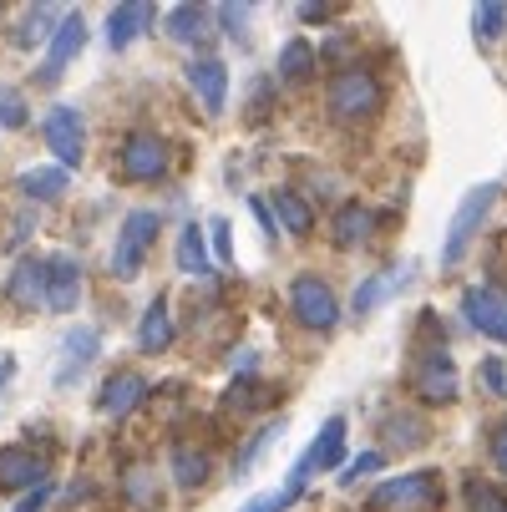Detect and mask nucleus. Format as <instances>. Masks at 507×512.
Listing matches in <instances>:
<instances>
[{
	"mask_svg": "<svg viewBox=\"0 0 507 512\" xmlns=\"http://www.w3.org/2000/svg\"><path fill=\"white\" fill-rule=\"evenodd\" d=\"M46 482V462L26 447H0V492H21V487H41Z\"/></svg>",
	"mask_w": 507,
	"mask_h": 512,
	"instance_id": "nucleus-15",
	"label": "nucleus"
},
{
	"mask_svg": "<svg viewBox=\"0 0 507 512\" xmlns=\"http://www.w3.org/2000/svg\"><path fill=\"white\" fill-rule=\"evenodd\" d=\"M163 31H168V41H178V46H198V41H208V31H213V11L198 6V0H188V6H173V11H168Z\"/></svg>",
	"mask_w": 507,
	"mask_h": 512,
	"instance_id": "nucleus-19",
	"label": "nucleus"
},
{
	"mask_svg": "<svg viewBox=\"0 0 507 512\" xmlns=\"http://www.w3.org/2000/svg\"><path fill=\"white\" fill-rule=\"evenodd\" d=\"M153 239H158V213H148V208L127 213L122 218V234H117V249H112V274L117 279H132L142 269V259H148Z\"/></svg>",
	"mask_w": 507,
	"mask_h": 512,
	"instance_id": "nucleus-3",
	"label": "nucleus"
},
{
	"mask_svg": "<svg viewBox=\"0 0 507 512\" xmlns=\"http://www.w3.org/2000/svg\"><path fill=\"white\" fill-rule=\"evenodd\" d=\"M300 16H305V21H325V16H330V6H305Z\"/></svg>",
	"mask_w": 507,
	"mask_h": 512,
	"instance_id": "nucleus-47",
	"label": "nucleus"
},
{
	"mask_svg": "<svg viewBox=\"0 0 507 512\" xmlns=\"http://www.w3.org/2000/svg\"><path fill=\"white\" fill-rule=\"evenodd\" d=\"M82 41H87V16H82V11H66V16L56 21L51 41H46V61L36 66V87H56V77H61L71 61H77Z\"/></svg>",
	"mask_w": 507,
	"mask_h": 512,
	"instance_id": "nucleus-4",
	"label": "nucleus"
},
{
	"mask_svg": "<svg viewBox=\"0 0 507 512\" xmlns=\"http://www.w3.org/2000/svg\"><path fill=\"white\" fill-rule=\"evenodd\" d=\"M300 497H305V477H289L279 492H269V497H254L244 512H284V507H295Z\"/></svg>",
	"mask_w": 507,
	"mask_h": 512,
	"instance_id": "nucleus-28",
	"label": "nucleus"
},
{
	"mask_svg": "<svg viewBox=\"0 0 507 512\" xmlns=\"http://www.w3.org/2000/svg\"><path fill=\"white\" fill-rule=\"evenodd\" d=\"M82 300V264L71 259V254H56L46 259V310L56 315H71Z\"/></svg>",
	"mask_w": 507,
	"mask_h": 512,
	"instance_id": "nucleus-12",
	"label": "nucleus"
},
{
	"mask_svg": "<svg viewBox=\"0 0 507 512\" xmlns=\"http://www.w3.org/2000/svg\"><path fill=\"white\" fill-rule=\"evenodd\" d=\"M442 502V477L437 472H411V477H396L386 487L371 492V507L376 512H416V507H437Z\"/></svg>",
	"mask_w": 507,
	"mask_h": 512,
	"instance_id": "nucleus-6",
	"label": "nucleus"
},
{
	"mask_svg": "<svg viewBox=\"0 0 507 512\" xmlns=\"http://www.w3.org/2000/svg\"><path fill=\"white\" fill-rule=\"evenodd\" d=\"M0 122H6V127H26V102L11 87H0Z\"/></svg>",
	"mask_w": 507,
	"mask_h": 512,
	"instance_id": "nucleus-36",
	"label": "nucleus"
},
{
	"mask_svg": "<svg viewBox=\"0 0 507 512\" xmlns=\"http://www.w3.org/2000/svg\"><path fill=\"white\" fill-rule=\"evenodd\" d=\"M66 183H71L66 168H31V173H21V193H26L31 203H51V198H61Z\"/></svg>",
	"mask_w": 507,
	"mask_h": 512,
	"instance_id": "nucleus-26",
	"label": "nucleus"
},
{
	"mask_svg": "<svg viewBox=\"0 0 507 512\" xmlns=\"http://www.w3.org/2000/svg\"><path fill=\"white\" fill-rule=\"evenodd\" d=\"M213 254H219L224 264L234 259V244H229V218H213Z\"/></svg>",
	"mask_w": 507,
	"mask_h": 512,
	"instance_id": "nucleus-37",
	"label": "nucleus"
},
{
	"mask_svg": "<svg viewBox=\"0 0 507 512\" xmlns=\"http://www.w3.org/2000/svg\"><path fill=\"white\" fill-rule=\"evenodd\" d=\"M6 295H11V305H21V310L46 305V264H41V259H21L16 274H11V284H6Z\"/></svg>",
	"mask_w": 507,
	"mask_h": 512,
	"instance_id": "nucleus-21",
	"label": "nucleus"
},
{
	"mask_svg": "<svg viewBox=\"0 0 507 512\" xmlns=\"http://www.w3.org/2000/svg\"><path fill=\"white\" fill-rule=\"evenodd\" d=\"M254 360H259L254 350H239L234 355V376H254Z\"/></svg>",
	"mask_w": 507,
	"mask_h": 512,
	"instance_id": "nucleus-43",
	"label": "nucleus"
},
{
	"mask_svg": "<svg viewBox=\"0 0 507 512\" xmlns=\"http://www.w3.org/2000/svg\"><path fill=\"white\" fill-rule=\"evenodd\" d=\"M56 21H61V16H56L51 6H36V11H31V16L21 21V31H16V46H21V51H31V46H41V36L51 41Z\"/></svg>",
	"mask_w": 507,
	"mask_h": 512,
	"instance_id": "nucleus-27",
	"label": "nucleus"
},
{
	"mask_svg": "<svg viewBox=\"0 0 507 512\" xmlns=\"http://www.w3.org/2000/svg\"><path fill=\"white\" fill-rule=\"evenodd\" d=\"M381 462H386L381 452H360V457H355V462L340 472V482L350 487V482H360V477H376V472H381Z\"/></svg>",
	"mask_w": 507,
	"mask_h": 512,
	"instance_id": "nucleus-35",
	"label": "nucleus"
},
{
	"mask_svg": "<svg viewBox=\"0 0 507 512\" xmlns=\"http://www.w3.org/2000/svg\"><path fill=\"white\" fill-rule=\"evenodd\" d=\"M178 264H183L188 274H208V249H203V234H198L193 224L178 234Z\"/></svg>",
	"mask_w": 507,
	"mask_h": 512,
	"instance_id": "nucleus-29",
	"label": "nucleus"
},
{
	"mask_svg": "<svg viewBox=\"0 0 507 512\" xmlns=\"http://www.w3.org/2000/svg\"><path fill=\"white\" fill-rule=\"evenodd\" d=\"M274 436H279V421H269V426H264V431L254 436V442H249V447H244V452L234 457V472H239V477H244V472H249V467L259 462V452H264V447L274 442Z\"/></svg>",
	"mask_w": 507,
	"mask_h": 512,
	"instance_id": "nucleus-32",
	"label": "nucleus"
},
{
	"mask_svg": "<svg viewBox=\"0 0 507 512\" xmlns=\"http://www.w3.org/2000/svg\"><path fill=\"white\" fill-rule=\"evenodd\" d=\"M502 26H507V6H502V0H482V6H477V36L497 41Z\"/></svg>",
	"mask_w": 507,
	"mask_h": 512,
	"instance_id": "nucleus-31",
	"label": "nucleus"
},
{
	"mask_svg": "<svg viewBox=\"0 0 507 512\" xmlns=\"http://www.w3.org/2000/svg\"><path fill=\"white\" fill-rule=\"evenodd\" d=\"M462 497H467V512H507V492L492 482H467Z\"/></svg>",
	"mask_w": 507,
	"mask_h": 512,
	"instance_id": "nucleus-30",
	"label": "nucleus"
},
{
	"mask_svg": "<svg viewBox=\"0 0 507 512\" xmlns=\"http://www.w3.org/2000/svg\"><path fill=\"white\" fill-rule=\"evenodd\" d=\"M411 391L426 401V406H447L457 396V360L452 350H426L416 365H411Z\"/></svg>",
	"mask_w": 507,
	"mask_h": 512,
	"instance_id": "nucleus-7",
	"label": "nucleus"
},
{
	"mask_svg": "<svg viewBox=\"0 0 507 512\" xmlns=\"http://www.w3.org/2000/svg\"><path fill=\"white\" fill-rule=\"evenodd\" d=\"M117 163H122V173H127L132 183H153V178L168 173V142H163L158 132H127Z\"/></svg>",
	"mask_w": 507,
	"mask_h": 512,
	"instance_id": "nucleus-8",
	"label": "nucleus"
},
{
	"mask_svg": "<svg viewBox=\"0 0 507 512\" xmlns=\"http://www.w3.org/2000/svg\"><path fill=\"white\" fill-rule=\"evenodd\" d=\"M492 203H497V183H477V188L457 203L452 229H447V244H442V264H447V269H452V264H462V254H467L472 234L482 229V218L492 213Z\"/></svg>",
	"mask_w": 507,
	"mask_h": 512,
	"instance_id": "nucleus-2",
	"label": "nucleus"
},
{
	"mask_svg": "<svg viewBox=\"0 0 507 512\" xmlns=\"http://www.w3.org/2000/svg\"><path fill=\"white\" fill-rule=\"evenodd\" d=\"M31 224H36V213H21V218H16V229H11V249H21V239L31 234Z\"/></svg>",
	"mask_w": 507,
	"mask_h": 512,
	"instance_id": "nucleus-42",
	"label": "nucleus"
},
{
	"mask_svg": "<svg viewBox=\"0 0 507 512\" xmlns=\"http://www.w3.org/2000/svg\"><path fill=\"white\" fill-rule=\"evenodd\" d=\"M137 345L148 350V355H158V350H168V345H173V310H168V300H163V295H158L148 310H142Z\"/></svg>",
	"mask_w": 507,
	"mask_h": 512,
	"instance_id": "nucleus-22",
	"label": "nucleus"
},
{
	"mask_svg": "<svg viewBox=\"0 0 507 512\" xmlns=\"http://www.w3.org/2000/svg\"><path fill=\"white\" fill-rule=\"evenodd\" d=\"M127 497H132L137 507H153V502H158V492H153V472H148V467H132V472H127Z\"/></svg>",
	"mask_w": 507,
	"mask_h": 512,
	"instance_id": "nucleus-33",
	"label": "nucleus"
},
{
	"mask_svg": "<svg viewBox=\"0 0 507 512\" xmlns=\"http://www.w3.org/2000/svg\"><path fill=\"white\" fill-rule=\"evenodd\" d=\"M330 234H335L340 249H366L371 234H376V213H371L366 203H345V208L330 218Z\"/></svg>",
	"mask_w": 507,
	"mask_h": 512,
	"instance_id": "nucleus-18",
	"label": "nucleus"
},
{
	"mask_svg": "<svg viewBox=\"0 0 507 512\" xmlns=\"http://www.w3.org/2000/svg\"><path fill=\"white\" fill-rule=\"evenodd\" d=\"M188 87H193V97L208 112H224V102H229V71H224V61L219 56H198L188 66Z\"/></svg>",
	"mask_w": 507,
	"mask_h": 512,
	"instance_id": "nucleus-14",
	"label": "nucleus"
},
{
	"mask_svg": "<svg viewBox=\"0 0 507 512\" xmlns=\"http://www.w3.org/2000/svg\"><path fill=\"white\" fill-rule=\"evenodd\" d=\"M330 117L335 122H345V127H355V122H366L376 107H381V87H376V77L366 66H345L340 77L330 82Z\"/></svg>",
	"mask_w": 507,
	"mask_h": 512,
	"instance_id": "nucleus-1",
	"label": "nucleus"
},
{
	"mask_svg": "<svg viewBox=\"0 0 507 512\" xmlns=\"http://www.w3.org/2000/svg\"><path fill=\"white\" fill-rule=\"evenodd\" d=\"M249 208L259 213V224H264V234L274 239V218H269V203H264V198H249Z\"/></svg>",
	"mask_w": 507,
	"mask_h": 512,
	"instance_id": "nucleus-44",
	"label": "nucleus"
},
{
	"mask_svg": "<svg viewBox=\"0 0 507 512\" xmlns=\"http://www.w3.org/2000/svg\"><path fill=\"white\" fill-rule=\"evenodd\" d=\"M153 26V6L148 0H127V6H117L112 16H107V46L112 51H122V46H132L142 31Z\"/></svg>",
	"mask_w": 507,
	"mask_h": 512,
	"instance_id": "nucleus-20",
	"label": "nucleus"
},
{
	"mask_svg": "<svg viewBox=\"0 0 507 512\" xmlns=\"http://www.w3.org/2000/svg\"><path fill=\"white\" fill-rule=\"evenodd\" d=\"M102 350V335L92 330V325H77L66 335V345H61V371H56V386H71L82 371H87V360Z\"/></svg>",
	"mask_w": 507,
	"mask_h": 512,
	"instance_id": "nucleus-16",
	"label": "nucleus"
},
{
	"mask_svg": "<svg viewBox=\"0 0 507 512\" xmlns=\"http://www.w3.org/2000/svg\"><path fill=\"white\" fill-rule=\"evenodd\" d=\"M406 279H416V264H406V259L386 264L381 274H371V279H360V289H355V300H350V310H355V315H371V310H381L386 300H396L401 289H406Z\"/></svg>",
	"mask_w": 507,
	"mask_h": 512,
	"instance_id": "nucleus-10",
	"label": "nucleus"
},
{
	"mask_svg": "<svg viewBox=\"0 0 507 512\" xmlns=\"http://www.w3.org/2000/svg\"><path fill=\"white\" fill-rule=\"evenodd\" d=\"M219 21H224L234 36H244V26H249V6H224V11H219Z\"/></svg>",
	"mask_w": 507,
	"mask_h": 512,
	"instance_id": "nucleus-41",
	"label": "nucleus"
},
{
	"mask_svg": "<svg viewBox=\"0 0 507 512\" xmlns=\"http://www.w3.org/2000/svg\"><path fill=\"white\" fill-rule=\"evenodd\" d=\"M492 467H497V472L507 477V421H502V426L492 431Z\"/></svg>",
	"mask_w": 507,
	"mask_h": 512,
	"instance_id": "nucleus-40",
	"label": "nucleus"
},
{
	"mask_svg": "<svg viewBox=\"0 0 507 512\" xmlns=\"http://www.w3.org/2000/svg\"><path fill=\"white\" fill-rule=\"evenodd\" d=\"M274 208H279V224L295 234V239H305L310 229H315V213H310V203H305V193H295V188H279L274 193Z\"/></svg>",
	"mask_w": 507,
	"mask_h": 512,
	"instance_id": "nucleus-25",
	"label": "nucleus"
},
{
	"mask_svg": "<svg viewBox=\"0 0 507 512\" xmlns=\"http://www.w3.org/2000/svg\"><path fill=\"white\" fill-rule=\"evenodd\" d=\"M289 310H295V320L305 330H335V320H340V305L320 274H300L289 284Z\"/></svg>",
	"mask_w": 507,
	"mask_h": 512,
	"instance_id": "nucleus-5",
	"label": "nucleus"
},
{
	"mask_svg": "<svg viewBox=\"0 0 507 512\" xmlns=\"http://www.w3.org/2000/svg\"><path fill=\"white\" fill-rule=\"evenodd\" d=\"M340 462H345V416H330V421L320 426V436L310 442V452L300 457L295 477H310V472H335Z\"/></svg>",
	"mask_w": 507,
	"mask_h": 512,
	"instance_id": "nucleus-13",
	"label": "nucleus"
},
{
	"mask_svg": "<svg viewBox=\"0 0 507 512\" xmlns=\"http://www.w3.org/2000/svg\"><path fill=\"white\" fill-rule=\"evenodd\" d=\"M279 77H284L289 87L315 82V46H310L305 36H289V41H284V51H279Z\"/></svg>",
	"mask_w": 507,
	"mask_h": 512,
	"instance_id": "nucleus-23",
	"label": "nucleus"
},
{
	"mask_svg": "<svg viewBox=\"0 0 507 512\" xmlns=\"http://www.w3.org/2000/svg\"><path fill=\"white\" fill-rule=\"evenodd\" d=\"M462 315H467V325H472V330H482V335H492V340H502V345H507V300L497 295V289L472 284L467 295H462Z\"/></svg>",
	"mask_w": 507,
	"mask_h": 512,
	"instance_id": "nucleus-11",
	"label": "nucleus"
},
{
	"mask_svg": "<svg viewBox=\"0 0 507 512\" xmlns=\"http://www.w3.org/2000/svg\"><path fill=\"white\" fill-rule=\"evenodd\" d=\"M41 132H46V148L56 153V168L71 173V168L82 163L87 137H82V112H77V107H51L46 122H41Z\"/></svg>",
	"mask_w": 507,
	"mask_h": 512,
	"instance_id": "nucleus-9",
	"label": "nucleus"
},
{
	"mask_svg": "<svg viewBox=\"0 0 507 512\" xmlns=\"http://www.w3.org/2000/svg\"><path fill=\"white\" fill-rule=\"evenodd\" d=\"M142 401H148V381H142L137 371H117V376L102 386V396H97L102 416H127V411H137Z\"/></svg>",
	"mask_w": 507,
	"mask_h": 512,
	"instance_id": "nucleus-17",
	"label": "nucleus"
},
{
	"mask_svg": "<svg viewBox=\"0 0 507 512\" xmlns=\"http://www.w3.org/2000/svg\"><path fill=\"white\" fill-rule=\"evenodd\" d=\"M208 472H213V462H208V452L203 447H193V442H178L173 447V482L178 487H203L208 482Z\"/></svg>",
	"mask_w": 507,
	"mask_h": 512,
	"instance_id": "nucleus-24",
	"label": "nucleus"
},
{
	"mask_svg": "<svg viewBox=\"0 0 507 512\" xmlns=\"http://www.w3.org/2000/svg\"><path fill=\"white\" fill-rule=\"evenodd\" d=\"M386 442H391V447H396V442H426V426H421V421H411V416H391Z\"/></svg>",
	"mask_w": 507,
	"mask_h": 512,
	"instance_id": "nucleus-34",
	"label": "nucleus"
},
{
	"mask_svg": "<svg viewBox=\"0 0 507 512\" xmlns=\"http://www.w3.org/2000/svg\"><path fill=\"white\" fill-rule=\"evenodd\" d=\"M46 502H51V482H41V487H31V492H26V497L16 502V512H41Z\"/></svg>",
	"mask_w": 507,
	"mask_h": 512,
	"instance_id": "nucleus-39",
	"label": "nucleus"
},
{
	"mask_svg": "<svg viewBox=\"0 0 507 512\" xmlns=\"http://www.w3.org/2000/svg\"><path fill=\"white\" fill-rule=\"evenodd\" d=\"M482 386L487 391H507V365L502 360H482Z\"/></svg>",
	"mask_w": 507,
	"mask_h": 512,
	"instance_id": "nucleus-38",
	"label": "nucleus"
},
{
	"mask_svg": "<svg viewBox=\"0 0 507 512\" xmlns=\"http://www.w3.org/2000/svg\"><path fill=\"white\" fill-rule=\"evenodd\" d=\"M11 376H16V360H11V355H0V386H6Z\"/></svg>",
	"mask_w": 507,
	"mask_h": 512,
	"instance_id": "nucleus-46",
	"label": "nucleus"
},
{
	"mask_svg": "<svg viewBox=\"0 0 507 512\" xmlns=\"http://www.w3.org/2000/svg\"><path fill=\"white\" fill-rule=\"evenodd\" d=\"M330 56H345V36H330V41H325V61H330Z\"/></svg>",
	"mask_w": 507,
	"mask_h": 512,
	"instance_id": "nucleus-45",
	"label": "nucleus"
}]
</instances>
